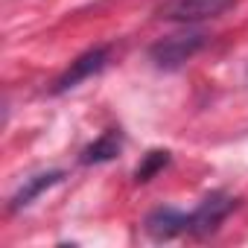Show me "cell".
I'll use <instances>...</instances> for the list:
<instances>
[{"label": "cell", "instance_id": "7", "mask_svg": "<svg viewBox=\"0 0 248 248\" xmlns=\"http://www.w3.org/2000/svg\"><path fill=\"white\" fill-rule=\"evenodd\" d=\"M64 178V172L62 170H50V172H38V175H32V178H27V184L12 196V202H9V210H21V207H30L44 190H50L53 184H59Z\"/></svg>", "mask_w": 248, "mask_h": 248}, {"label": "cell", "instance_id": "3", "mask_svg": "<svg viewBox=\"0 0 248 248\" xmlns=\"http://www.w3.org/2000/svg\"><path fill=\"white\" fill-rule=\"evenodd\" d=\"M204 47V35L202 32H187V35H170V38H161L149 56L158 67H167V70H175L181 67L193 53H199Z\"/></svg>", "mask_w": 248, "mask_h": 248}, {"label": "cell", "instance_id": "2", "mask_svg": "<svg viewBox=\"0 0 248 248\" xmlns=\"http://www.w3.org/2000/svg\"><path fill=\"white\" fill-rule=\"evenodd\" d=\"M108 62H111V47H108V44H99V47L85 50V53H82L79 59H73L70 67L53 82V93H67V91L79 88L85 79H91V76H96L99 70H105Z\"/></svg>", "mask_w": 248, "mask_h": 248}, {"label": "cell", "instance_id": "6", "mask_svg": "<svg viewBox=\"0 0 248 248\" xmlns=\"http://www.w3.org/2000/svg\"><path fill=\"white\" fill-rule=\"evenodd\" d=\"M120 149H123V132L120 129H108L91 146L82 149V158L79 161L85 167H91V164H108V161H114L120 155Z\"/></svg>", "mask_w": 248, "mask_h": 248}, {"label": "cell", "instance_id": "1", "mask_svg": "<svg viewBox=\"0 0 248 248\" xmlns=\"http://www.w3.org/2000/svg\"><path fill=\"white\" fill-rule=\"evenodd\" d=\"M233 207H236V199L231 193H225V190H216V193L204 196L199 202V207L187 213V233H193V236H210L233 213Z\"/></svg>", "mask_w": 248, "mask_h": 248}, {"label": "cell", "instance_id": "4", "mask_svg": "<svg viewBox=\"0 0 248 248\" xmlns=\"http://www.w3.org/2000/svg\"><path fill=\"white\" fill-rule=\"evenodd\" d=\"M233 6H236V0H170L161 9V15L178 24H199L207 18H219Z\"/></svg>", "mask_w": 248, "mask_h": 248}, {"label": "cell", "instance_id": "8", "mask_svg": "<svg viewBox=\"0 0 248 248\" xmlns=\"http://www.w3.org/2000/svg\"><path fill=\"white\" fill-rule=\"evenodd\" d=\"M170 164V152L167 149H152V152H146L143 155V161L138 164V170H135V181L138 184H146V181H152L164 167Z\"/></svg>", "mask_w": 248, "mask_h": 248}, {"label": "cell", "instance_id": "5", "mask_svg": "<svg viewBox=\"0 0 248 248\" xmlns=\"http://www.w3.org/2000/svg\"><path fill=\"white\" fill-rule=\"evenodd\" d=\"M146 233L158 242L164 239H172L178 233H187V213L184 210H175V207H155L146 222H143Z\"/></svg>", "mask_w": 248, "mask_h": 248}]
</instances>
